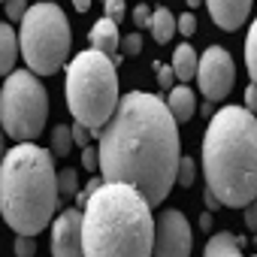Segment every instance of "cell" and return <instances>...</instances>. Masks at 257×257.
Here are the masks:
<instances>
[{
  "instance_id": "obj_14",
  "label": "cell",
  "mask_w": 257,
  "mask_h": 257,
  "mask_svg": "<svg viewBox=\"0 0 257 257\" xmlns=\"http://www.w3.org/2000/svg\"><path fill=\"white\" fill-rule=\"evenodd\" d=\"M167 109L173 112L176 121H191L194 112H197V100H194V91L179 85V88H170V97H167Z\"/></svg>"
},
{
  "instance_id": "obj_36",
  "label": "cell",
  "mask_w": 257,
  "mask_h": 257,
  "mask_svg": "<svg viewBox=\"0 0 257 257\" xmlns=\"http://www.w3.org/2000/svg\"><path fill=\"white\" fill-rule=\"evenodd\" d=\"M4 155H7L4 152V131H0V161H4Z\"/></svg>"
},
{
  "instance_id": "obj_33",
  "label": "cell",
  "mask_w": 257,
  "mask_h": 257,
  "mask_svg": "<svg viewBox=\"0 0 257 257\" xmlns=\"http://www.w3.org/2000/svg\"><path fill=\"white\" fill-rule=\"evenodd\" d=\"M203 200H206V209H209V212H215V209H221V203H218V197H215V194H212L209 188H206V194H203Z\"/></svg>"
},
{
  "instance_id": "obj_39",
  "label": "cell",
  "mask_w": 257,
  "mask_h": 257,
  "mask_svg": "<svg viewBox=\"0 0 257 257\" xmlns=\"http://www.w3.org/2000/svg\"><path fill=\"white\" fill-rule=\"evenodd\" d=\"M254 257H257V254H254Z\"/></svg>"
},
{
  "instance_id": "obj_12",
  "label": "cell",
  "mask_w": 257,
  "mask_h": 257,
  "mask_svg": "<svg viewBox=\"0 0 257 257\" xmlns=\"http://www.w3.org/2000/svg\"><path fill=\"white\" fill-rule=\"evenodd\" d=\"M88 43H91V49L103 52L112 64L121 58V37H118V25H115L112 19H100V22L88 31Z\"/></svg>"
},
{
  "instance_id": "obj_13",
  "label": "cell",
  "mask_w": 257,
  "mask_h": 257,
  "mask_svg": "<svg viewBox=\"0 0 257 257\" xmlns=\"http://www.w3.org/2000/svg\"><path fill=\"white\" fill-rule=\"evenodd\" d=\"M242 248H245V239L242 236H233V233L221 230V233L209 236L203 257H245Z\"/></svg>"
},
{
  "instance_id": "obj_32",
  "label": "cell",
  "mask_w": 257,
  "mask_h": 257,
  "mask_svg": "<svg viewBox=\"0 0 257 257\" xmlns=\"http://www.w3.org/2000/svg\"><path fill=\"white\" fill-rule=\"evenodd\" d=\"M82 167H85V170H91V173L97 170V149H91V146H85V149H82Z\"/></svg>"
},
{
  "instance_id": "obj_4",
  "label": "cell",
  "mask_w": 257,
  "mask_h": 257,
  "mask_svg": "<svg viewBox=\"0 0 257 257\" xmlns=\"http://www.w3.org/2000/svg\"><path fill=\"white\" fill-rule=\"evenodd\" d=\"M55 155L28 143L13 146L0 161V215L19 236L43 233L58 212Z\"/></svg>"
},
{
  "instance_id": "obj_21",
  "label": "cell",
  "mask_w": 257,
  "mask_h": 257,
  "mask_svg": "<svg viewBox=\"0 0 257 257\" xmlns=\"http://www.w3.org/2000/svg\"><path fill=\"white\" fill-rule=\"evenodd\" d=\"M58 194H64V197H73V194H79V176H76V170H61L58 173Z\"/></svg>"
},
{
  "instance_id": "obj_17",
  "label": "cell",
  "mask_w": 257,
  "mask_h": 257,
  "mask_svg": "<svg viewBox=\"0 0 257 257\" xmlns=\"http://www.w3.org/2000/svg\"><path fill=\"white\" fill-rule=\"evenodd\" d=\"M152 34H155V40L158 43H170L173 40V34H176V16L167 10V7H161V10H155L152 13Z\"/></svg>"
},
{
  "instance_id": "obj_23",
  "label": "cell",
  "mask_w": 257,
  "mask_h": 257,
  "mask_svg": "<svg viewBox=\"0 0 257 257\" xmlns=\"http://www.w3.org/2000/svg\"><path fill=\"white\" fill-rule=\"evenodd\" d=\"M16 257H37V242H34V236H19V239H16Z\"/></svg>"
},
{
  "instance_id": "obj_30",
  "label": "cell",
  "mask_w": 257,
  "mask_h": 257,
  "mask_svg": "<svg viewBox=\"0 0 257 257\" xmlns=\"http://www.w3.org/2000/svg\"><path fill=\"white\" fill-rule=\"evenodd\" d=\"M158 82H161V88H164V91H170V88H173V82H176L173 67H158Z\"/></svg>"
},
{
  "instance_id": "obj_26",
  "label": "cell",
  "mask_w": 257,
  "mask_h": 257,
  "mask_svg": "<svg viewBox=\"0 0 257 257\" xmlns=\"http://www.w3.org/2000/svg\"><path fill=\"white\" fill-rule=\"evenodd\" d=\"M106 4V19H112V22H121L124 19V0H103Z\"/></svg>"
},
{
  "instance_id": "obj_22",
  "label": "cell",
  "mask_w": 257,
  "mask_h": 257,
  "mask_svg": "<svg viewBox=\"0 0 257 257\" xmlns=\"http://www.w3.org/2000/svg\"><path fill=\"white\" fill-rule=\"evenodd\" d=\"M140 52H143V37H140V34H131V37L121 40V55L134 58V55H140Z\"/></svg>"
},
{
  "instance_id": "obj_29",
  "label": "cell",
  "mask_w": 257,
  "mask_h": 257,
  "mask_svg": "<svg viewBox=\"0 0 257 257\" xmlns=\"http://www.w3.org/2000/svg\"><path fill=\"white\" fill-rule=\"evenodd\" d=\"M242 209H245V227L257 233V200H251V203H245Z\"/></svg>"
},
{
  "instance_id": "obj_6",
  "label": "cell",
  "mask_w": 257,
  "mask_h": 257,
  "mask_svg": "<svg viewBox=\"0 0 257 257\" xmlns=\"http://www.w3.org/2000/svg\"><path fill=\"white\" fill-rule=\"evenodd\" d=\"M22 58L31 73L37 76H55L73 46V31L58 4H34L22 16V34H19Z\"/></svg>"
},
{
  "instance_id": "obj_18",
  "label": "cell",
  "mask_w": 257,
  "mask_h": 257,
  "mask_svg": "<svg viewBox=\"0 0 257 257\" xmlns=\"http://www.w3.org/2000/svg\"><path fill=\"white\" fill-rule=\"evenodd\" d=\"M70 149H73V134L67 124H58L52 131V155L55 158H70Z\"/></svg>"
},
{
  "instance_id": "obj_34",
  "label": "cell",
  "mask_w": 257,
  "mask_h": 257,
  "mask_svg": "<svg viewBox=\"0 0 257 257\" xmlns=\"http://www.w3.org/2000/svg\"><path fill=\"white\" fill-rule=\"evenodd\" d=\"M73 7H76V13H88L91 10V0H73Z\"/></svg>"
},
{
  "instance_id": "obj_16",
  "label": "cell",
  "mask_w": 257,
  "mask_h": 257,
  "mask_svg": "<svg viewBox=\"0 0 257 257\" xmlns=\"http://www.w3.org/2000/svg\"><path fill=\"white\" fill-rule=\"evenodd\" d=\"M173 73H176V79H182V82H191L194 79V73H197V52H194V46L191 43H185V46H176V52H173Z\"/></svg>"
},
{
  "instance_id": "obj_25",
  "label": "cell",
  "mask_w": 257,
  "mask_h": 257,
  "mask_svg": "<svg viewBox=\"0 0 257 257\" xmlns=\"http://www.w3.org/2000/svg\"><path fill=\"white\" fill-rule=\"evenodd\" d=\"M70 134H73V146H82V149H85V146L91 143V131H88L85 124H79V121L70 127Z\"/></svg>"
},
{
  "instance_id": "obj_38",
  "label": "cell",
  "mask_w": 257,
  "mask_h": 257,
  "mask_svg": "<svg viewBox=\"0 0 257 257\" xmlns=\"http://www.w3.org/2000/svg\"><path fill=\"white\" fill-rule=\"evenodd\" d=\"M254 245H257V236H254Z\"/></svg>"
},
{
  "instance_id": "obj_19",
  "label": "cell",
  "mask_w": 257,
  "mask_h": 257,
  "mask_svg": "<svg viewBox=\"0 0 257 257\" xmlns=\"http://www.w3.org/2000/svg\"><path fill=\"white\" fill-rule=\"evenodd\" d=\"M245 67H248L251 82H257V19L251 22L248 40H245Z\"/></svg>"
},
{
  "instance_id": "obj_11",
  "label": "cell",
  "mask_w": 257,
  "mask_h": 257,
  "mask_svg": "<svg viewBox=\"0 0 257 257\" xmlns=\"http://www.w3.org/2000/svg\"><path fill=\"white\" fill-rule=\"evenodd\" d=\"M206 10L221 31H239L251 16V0H206Z\"/></svg>"
},
{
  "instance_id": "obj_35",
  "label": "cell",
  "mask_w": 257,
  "mask_h": 257,
  "mask_svg": "<svg viewBox=\"0 0 257 257\" xmlns=\"http://www.w3.org/2000/svg\"><path fill=\"white\" fill-rule=\"evenodd\" d=\"M200 227H203V230H206V233H209V230H212V212H206V215H203V218H200Z\"/></svg>"
},
{
  "instance_id": "obj_20",
  "label": "cell",
  "mask_w": 257,
  "mask_h": 257,
  "mask_svg": "<svg viewBox=\"0 0 257 257\" xmlns=\"http://www.w3.org/2000/svg\"><path fill=\"white\" fill-rule=\"evenodd\" d=\"M197 179V164L191 158H179V167H176V185L182 188H191Z\"/></svg>"
},
{
  "instance_id": "obj_5",
  "label": "cell",
  "mask_w": 257,
  "mask_h": 257,
  "mask_svg": "<svg viewBox=\"0 0 257 257\" xmlns=\"http://www.w3.org/2000/svg\"><path fill=\"white\" fill-rule=\"evenodd\" d=\"M67 106L70 115L91 131V137H100L103 124L118 106V73L103 52L88 49L73 58L67 70Z\"/></svg>"
},
{
  "instance_id": "obj_2",
  "label": "cell",
  "mask_w": 257,
  "mask_h": 257,
  "mask_svg": "<svg viewBox=\"0 0 257 257\" xmlns=\"http://www.w3.org/2000/svg\"><path fill=\"white\" fill-rule=\"evenodd\" d=\"M206 188L227 209L257 200V118L248 109L224 106L203 137Z\"/></svg>"
},
{
  "instance_id": "obj_24",
  "label": "cell",
  "mask_w": 257,
  "mask_h": 257,
  "mask_svg": "<svg viewBox=\"0 0 257 257\" xmlns=\"http://www.w3.org/2000/svg\"><path fill=\"white\" fill-rule=\"evenodd\" d=\"M25 10H28V0H7V19L10 22H22Z\"/></svg>"
},
{
  "instance_id": "obj_10",
  "label": "cell",
  "mask_w": 257,
  "mask_h": 257,
  "mask_svg": "<svg viewBox=\"0 0 257 257\" xmlns=\"http://www.w3.org/2000/svg\"><path fill=\"white\" fill-rule=\"evenodd\" d=\"M52 257H85V251H82V209H67L55 218Z\"/></svg>"
},
{
  "instance_id": "obj_9",
  "label": "cell",
  "mask_w": 257,
  "mask_h": 257,
  "mask_svg": "<svg viewBox=\"0 0 257 257\" xmlns=\"http://www.w3.org/2000/svg\"><path fill=\"white\" fill-rule=\"evenodd\" d=\"M194 251V233L188 218L179 209H167L155 221V242L152 257H191Z\"/></svg>"
},
{
  "instance_id": "obj_7",
  "label": "cell",
  "mask_w": 257,
  "mask_h": 257,
  "mask_svg": "<svg viewBox=\"0 0 257 257\" xmlns=\"http://www.w3.org/2000/svg\"><path fill=\"white\" fill-rule=\"evenodd\" d=\"M49 115V97L40 85L37 73L31 70H13L7 73V85L0 91V127L16 143L37 140L46 127Z\"/></svg>"
},
{
  "instance_id": "obj_37",
  "label": "cell",
  "mask_w": 257,
  "mask_h": 257,
  "mask_svg": "<svg viewBox=\"0 0 257 257\" xmlns=\"http://www.w3.org/2000/svg\"><path fill=\"white\" fill-rule=\"evenodd\" d=\"M185 4H188V7L194 10V7H200V4H203V0H185Z\"/></svg>"
},
{
  "instance_id": "obj_3",
  "label": "cell",
  "mask_w": 257,
  "mask_h": 257,
  "mask_svg": "<svg viewBox=\"0 0 257 257\" xmlns=\"http://www.w3.org/2000/svg\"><path fill=\"white\" fill-rule=\"evenodd\" d=\"M152 206L127 185L103 182L82 206L85 257H152Z\"/></svg>"
},
{
  "instance_id": "obj_1",
  "label": "cell",
  "mask_w": 257,
  "mask_h": 257,
  "mask_svg": "<svg viewBox=\"0 0 257 257\" xmlns=\"http://www.w3.org/2000/svg\"><path fill=\"white\" fill-rule=\"evenodd\" d=\"M179 158V121L167 109V100L149 91H131L118 97L112 118L100 131V179L134 188L155 209L176 185Z\"/></svg>"
},
{
  "instance_id": "obj_31",
  "label": "cell",
  "mask_w": 257,
  "mask_h": 257,
  "mask_svg": "<svg viewBox=\"0 0 257 257\" xmlns=\"http://www.w3.org/2000/svg\"><path fill=\"white\" fill-rule=\"evenodd\" d=\"M245 109H248L251 115H257V82H251V85L245 88Z\"/></svg>"
},
{
  "instance_id": "obj_27",
  "label": "cell",
  "mask_w": 257,
  "mask_h": 257,
  "mask_svg": "<svg viewBox=\"0 0 257 257\" xmlns=\"http://www.w3.org/2000/svg\"><path fill=\"white\" fill-rule=\"evenodd\" d=\"M176 31H182L185 37H194V31H197V19H194L191 13H185L182 19H176Z\"/></svg>"
},
{
  "instance_id": "obj_8",
  "label": "cell",
  "mask_w": 257,
  "mask_h": 257,
  "mask_svg": "<svg viewBox=\"0 0 257 257\" xmlns=\"http://www.w3.org/2000/svg\"><path fill=\"white\" fill-rule=\"evenodd\" d=\"M194 76H197L200 94H203L206 100H224V97L230 94V88H233V79H236L230 52L221 49V46L206 49V52L197 58V73H194Z\"/></svg>"
},
{
  "instance_id": "obj_15",
  "label": "cell",
  "mask_w": 257,
  "mask_h": 257,
  "mask_svg": "<svg viewBox=\"0 0 257 257\" xmlns=\"http://www.w3.org/2000/svg\"><path fill=\"white\" fill-rule=\"evenodd\" d=\"M16 58H19V34L13 31V25L0 22V76L13 73Z\"/></svg>"
},
{
  "instance_id": "obj_28",
  "label": "cell",
  "mask_w": 257,
  "mask_h": 257,
  "mask_svg": "<svg viewBox=\"0 0 257 257\" xmlns=\"http://www.w3.org/2000/svg\"><path fill=\"white\" fill-rule=\"evenodd\" d=\"M134 25H137V28H149V25H152V10H149L146 4H140V7L134 10Z\"/></svg>"
}]
</instances>
